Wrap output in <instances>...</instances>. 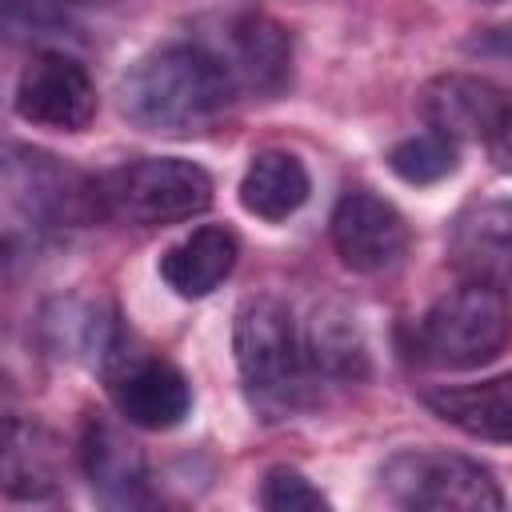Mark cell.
<instances>
[{
    "mask_svg": "<svg viewBox=\"0 0 512 512\" xmlns=\"http://www.w3.org/2000/svg\"><path fill=\"white\" fill-rule=\"evenodd\" d=\"M236 96V76L224 60L196 44H168L132 64L120 84L124 116L160 136L204 132L228 112Z\"/></svg>",
    "mask_w": 512,
    "mask_h": 512,
    "instance_id": "cell-1",
    "label": "cell"
},
{
    "mask_svg": "<svg viewBox=\"0 0 512 512\" xmlns=\"http://www.w3.org/2000/svg\"><path fill=\"white\" fill-rule=\"evenodd\" d=\"M232 348L240 380L264 420L288 416L304 396V340L284 300L276 296H248L236 308Z\"/></svg>",
    "mask_w": 512,
    "mask_h": 512,
    "instance_id": "cell-2",
    "label": "cell"
},
{
    "mask_svg": "<svg viewBox=\"0 0 512 512\" xmlns=\"http://www.w3.org/2000/svg\"><path fill=\"white\" fill-rule=\"evenodd\" d=\"M212 176L180 156H144L112 168L96 184V208L120 224L164 228L208 212Z\"/></svg>",
    "mask_w": 512,
    "mask_h": 512,
    "instance_id": "cell-3",
    "label": "cell"
},
{
    "mask_svg": "<svg viewBox=\"0 0 512 512\" xmlns=\"http://www.w3.org/2000/svg\"><path fill=\"white\" fill-rule=\"evenodd\" d=\"M512 336L508 304L476 280L444 292L416 324V352L440 368H476L504 352Z\"/></svg>",
    "mask_w": 512,
    "mask_h": 512,
    "instance_id": "cell-4",
    "label": "cell"
},
{
    "mask_svg": "<svg viewBox=\"0 0 512 512\" xmlns=\"http://www.w3.org/2000/svg\"><path fill=\"white\" fill-rule=\"evenodd\" d=\"M384 488L404 508L424 512H500L504 492L492 472L456 452H400L384 464Z\"/></svg>",
    "mask_w": 512,
    "mask_h": 512,
    "instance_id": "cell-5",
    "label": "cell"
},
{
    "mask_svg": "<svg viewBox=\"0 0 512 512\" xmlns=\"http://www.w3.org/2000/svg\"><path fill=\"white\" fill-rule=\"evenodd\" d=\"M16 112L40 128L80 132L96 116V88L80 60L64 52H36L16 80Z\"/></svg>",
    "mask_w": 512,
    "mask_h": 512,
    "instance_id": "cell-6",
    "label": "cell"
},
{
    "mask_svg": "<svg viewBox=\"0 0 512 512\" xmlns=\"http://www.w3.org/2000/svg\"><path fill=\"white\" fill-rule=\"evenodd\" d=\"M332 244L352 272L380 276L408 256V224L384 196L356 188L332 208Z\"/></svg>",
    "mask_w": 512,
    "mask_h": 512,
    "instance_id": "cell-7",
    "label": "cell"
},
{
    "mask_svg": "<svg viewBox=\"0 0 512 512\" xmlns=\"http://www.w3.org/2000/svg\"><path fill=\"white\" fill-rule=\"evenodd\" d=\"M416 104H420L428 132H440L448 140H484V144L512 108L496 84L480 76H464V72L428 80Z\"/></svg>",
    "mask_w": 512,
    "mask_h": 512,
    "instance_id": "cell-8",
    "label": "cell"
},
{
    "mask_svg": "<svg viewBox=\"0 0 512 512\" xmlns=\"http://www.w3.org/2000/svg\"><path fill=\"white\" fill-rule=\"evenodd\" d=\"M108 392L116 400V412L128 424L152 428V432L176 428L192 408V388H188L184 372L156 356H140V360L124 364L120 372H112Z\"/></svg>",
    "mask_w": 512,
    "mask_h": 512,
    "instance_id": "cell-9",
    "label": "cell"
},
{
    "mask_svg": "<svg viewBox=\"0 0 512 512\" xmlns=\"http://www.w3.org/2000/svg\"><path fill=\"white\" fill-rule=\"evenodd\" d=\"M452 264L468 280L512 296V200L476 204L456 220Z\"/></svg>",
    "mask_w": 512,
    "mask_h": 512,
    "instance_id": "cell-10",
    "label": "cell"
},
{
    "mask_svg": "<svg viewBox=\"0 0 512 512\" xmlns=\"http://www.w3.org/2000/svg\"><path fill=\"white\" fill-rule=\"evenodd\" d=\"M80 464L92 488L112 504H140L148 488V464L140 444H132L116 424L88 420L80 436Z\"/></svg>",
    "mask_w": 512,
    "mask_h": 512,
    "instance_id": "cell-11",
    "label": "cell"
},
{
    "mask_svg": "<svg viewBox=\"0 0 512 512\" xmlns=\"http://www.w3.org/2000/svg\"><path fill=\"white\" fill-rule=\"evenodd\" d=\"M424 404L452 428L476 440H512V372L480 384H444L424 392Z\"/></svg>",
    "mask_w": 512,
    "mask_h": 512,
    "instance_id": "cell-12",
    "label": "cell"
},
{
    "mask_svg": "<svg viewBox=\"0 0 512 512\" xmlns=\"http://www.w3.org/2000/svg\"><path fill=\"white\" fill-rule=\"evenodd\" d=\"M228 44H232V76H240L248 88L276 96L284 92V84L292 80V40L288 32L264 16V12H244L232 20L228 28Z\"/></svg>",
    "mask_w": 512,
    "mask_h": 512,
    "instance_id": "cell-13",
    "label": "cell"
},
{
    "mask_svg": "<svg viewBox=\"0 0 512 512\" xmlns=\"http://www.w3.org/2000/svg\"><path fill=\"white\" fill-rule=\"evenodd\" d=\"M236 256H240L236 236L220 224H204L160 256V276L176 296L196 300L228 280V272L236 268Z\"/></svg>",
    "mask_w": 512,
    "mask_h": 512,
    "instance_id": "cell-14",
    "label": "cell"
},
{
    "mask_svg": "<svg viewBox=\"0 0 512 512\" xmlns=\"http://www.w3.org/2000/svg\"><path fill=\"white\" fill-rule=\"evenodd\" d=\"M300 340H304V364L312 376L352 384L368 372V348L356 328V316L344 312L340 304H320L308 328L300 332Z\"/></svg>",
    "mask_w": 512,
    "mask_h": 512,
    "instance_id": "cell-15",
    "label": "cell"
},
{
    "mask_svg": "<svg viewBox=\"0 0 512 512\" xmlns=\"http://www.w3.org/2000/svg\"><path fill=\"white\" fill-rule=\"evenodd\" d=\"M308 192H312L308 168L292 152L252 156V164L240 180V204L260 220H288L296 208H304Z\"/></svg>",
    "mask_w": 512,
    "mask_h": 512,
    "instance_id": "cell-16",
    "label": "cell"
},
{
    "mask_svg": "<svg viewBox=\"0 0 512 512\" xmlns=\"http://www.w3.org/2000/svg\"><path fill=\"white\" fill-rule=\"evenodd\" d=\"M8 192L40 220H72L76 204L84 200L68 168L52 164V156H40V152H24V160H16V148L8 160Z\"/></svg>",
    "mask_w": 512,
    "mask_h": 512,
    "instance_id": "cell-17",
    "label": "cell"
},
{
    "mask_svg": "<svg viewBox=\"0 0 512 512\" xmlns=\"http://www.w3.org/2000/svg\"><path fill=\"white\" fill-rule=\"evenodd\" d=\"M456 164H460L456 140H448V136H440V132L408 136V140H400V144L388 152V168H392L404 184H436V180L452 176Z\"/></svg>",
    "mask_w": 512,
    "mask_h": 512,
    "instance_id": "cell-18",
    "label": "cell"
},
{
    "mask_svg": "<svg viewBox=\"0 0 512 512\" xmlns=\"http://www.w3.org/2000/svg\"><path fill=\"white\" fill-rule=\"evenodd\" d=\"M52 468L40 464V452H32V428L12 424L8 428V456H4V492L8 496H44L52 492Z\"/></svg>",
    "mask_w": 512,
    "mask_h": 512,
    "instance_id": "cell-19",
    "label": "cell"
},
{
    "mask_svg": "<svg viewBox=\"0 0 512 512\" xmlns=\"http://www.w3.org/2000/svg\"><path fill=\"white\" fill-rule=\"evenodd\" d=\"M260 504L268 512H320L328 508V496L296 468H272L260 484Z\"/></svg>",
    "mask_w": 512,
    "mask_h": 512,
    "instance_id": "cell-20",
    "label": "cell"
},
{
    "mask_svg": "<svg viewBox=\"0 0 512 512\" xmlns=\"http://www.w3.org/2000/svg\"><path fill=\"white\" fill-rule=\"evenodd\" d=\"M488 152H492V160H496L500 172H512V108L500 120V128L488 136Z\"/></svg>",
    "mask_w": 512,
    "mask_h": 512,
    "instance_id": "cell-21",
    "label": "cell"
},
{
    "mask_svg": "<svg viewBox=\"0 0 512 512\" xmlns=\"http://www.w3.org/2000/svg\"><path fill=\"white\" fill-rule=\"evenodd\" d=\"M468 48H476V52H492V56H512V24H508V28H496V32L476 36Z\"/></svg>",
    "mask_w": 512,
    "mask_h": 512,
    "instance_id": "cell-22",
    "label": "cell"
}]
</instances>
